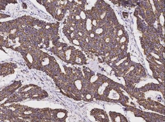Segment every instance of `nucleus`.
Instances as JSON below:
<instances>
[{
  "mask_svg": "<svg viewBox=\"0 0 165 122\" xmlns=\"http://www.w3.org/2000/svg\"><path fill=\"white\" fill-rule=\"evenodd\" d=\"M91 114L96 121L100 122L108 121L107 116L105 112L103 110L95 109L92 111Z\"/></svg>",
  "mask_w": 165,
  "mask_h": 122,
  "instance_id": "obj_1",
  "label": "nucleus"
}]
</instances>
